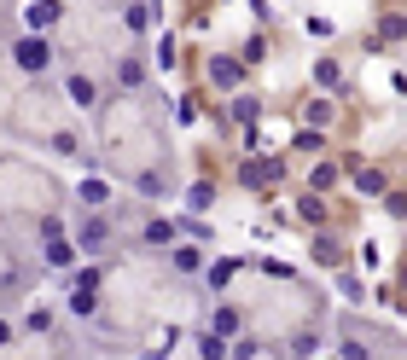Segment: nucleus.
I'll return each mask as SVG.
<instances>
[{
	"label": "nucleus",
	"instance_id": "1",
	"mask_svg": "<svg viewBox=\"0 0 407 360\" xmlns=\"http://www.w3.org/2000/svg\"><path fill=\"white\" fill-rule=\"evenodd\" d=\"M58 12H64L58 0H35V6H29V29H53V24H58Z\"/></svg>",
	"mask_w": 407,
	"mask_h": 360
},
{
	"label": "nucleus",
	"instance_id": "2",
	"mask_svg": "<svg viewBox=\"0 0 407 360\" xmlns=\"http://www.w3.org/2000/svg\"><path fill=\"white\" fill-rule=\"evenodd\" d=\"M18 64H24V70H47V47H41L35 35L18 41Z\"/></svg>",
	"mask_w": 407,
	"mask_h": 360
},
{
	"label": "nucleus",
	"instance_id": "9",
	"mask_svg": "<svg viewBox=\"0 0 407 360\" xmlns=\"http://www.w3.org/2000/svg\"><path fill=\"white\" fill-rule=\"evenodd\" d=\"M198 354H204V360H221L227 349H221V337H198Z\"/></svg>",
	"mask_w": 407,
	"mask_h": 360
},
{
	"label": "nucleus",
	"instance_id": "7",
	"mask_svg": "<svg viewBox=\"0 0 407 360\" xmlns=\"http://www.w3.org/2000/svg\"><path fill=\"white\" fill-rule=\"evenodd\" d=\"M169 238H175L169 221H152V227H145V244H169Z\"/></svg>",
	"mask_w": 407,
	"mask_h": 360
},
{
	"label": "nucleus",
	"instance_id": "10",
	"mask_svg": "<svg viewBox=\"0 0 407 360\" xmlns=\"http://www.w3.org/2000/svg\"><path fill=\"white\" fill-rule=\"evenodd\" d=\"M6 343H12V325H6V320H0V349H6Z\"/></svg>",
	"mask_w": 407,
	"mask_h": 360
},
{
	"label": "nucleus",
	"instance_id": "8",
	"mask_svg": "<svg viewBox=\"0 0 407 360\" xmlns=\"http://www.w3.org/2000/svg\"><path fill=\"white\" fill-rule=\"evenodd\" d=\"M105 198H111V192H105V186H99V180H88V186H81V204H93V209H99V204H105Z\"/></svg>",
	"mask_w": 407,
	"mask_h": 360
},
{
	"label": "nucleus",
	"instance_id": "6",
	"mask_svg": "<svg viewBox=\"0 0 407 360\" xmlns=\"http://www.w3.org/2000/svg\"><path fill=\"white\" fill-rule=\"evenodd\" d=\"M209 198H216V192H209V180H198V186L186 192V204H192V209H209Z\"/></svg>",
	"mask_w": 407,
	"mask_h": 360
},
{
	"label": "nucleus",
	"instance_id": "4",
	"mask_svg": "<svg viewBox=\"0 0 407 360\" xmlns=\"http://www.w3.org/2000/svg\"><path fill=\"white\" fill-rule=\"evenodd\" d=\"M47 261H53V268H70V261H76V250H70V244H58V238H53V244H47Z\"/></svg>",
	"mask_w": 407,
	"mask_h": 360
},
{
	"label": "nucleus",
	"instance_id": "5",
	"mask_svg": "<svg viewBox=\"0 0 407 360\" xmlns=\"http://www.w3.org/2000/svg\"><path fill=\"white\" fill-rule=\"evenodd\" d=\"M70 99L76 105H93V81L88 76H70Z\"/></svg>",
	"mask_w": 407,
	"mask_h": 360
},
{
	"label": "nucleus",
	"instance_id": "3",
	"mask_svg": "<svg viewBox=\"0 0 407 360\" xmlns=\"http://www.w3.org/2000/svg\"><path fill=\"white\" fill-rule=\"evenodd\" d=\"M175 268H181V273H198L204 268V250H192V244H186V250H175Z\"/></svg>",
	"mask_w": 407,
	"mask_h": 360
}]
</instances>
